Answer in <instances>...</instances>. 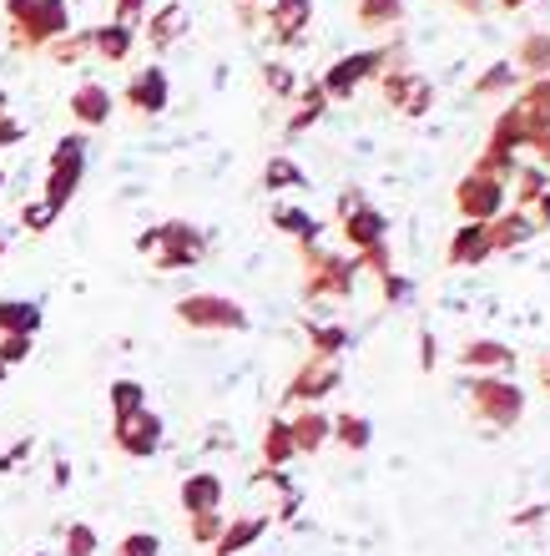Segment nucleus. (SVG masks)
I'll list each match as a JSON object with an SVG mask.
<instances>
[{"label":"nucleus","instance_id":"1","mask_svg":"<svg viewBox=\"0 0 550 556\" xmlns=\"http://www.w3.org/2000/svg\"><path fill=\"white\" fill-rule=\"evenodd\" d=\"M5 15H11L21 51H46L61 36H72V5L66 0H5Z\"/></svg>","mask_w":550,"mask_h":556},{"label":"nucleus","instance_id":"2","mask_svg":"<svg viewBox=\"0 0 550 556\" xmlns=\"http://www.w3.org/2000/svg\"><path fill=\"white\" fill-rule=\"evenodd\" d=\"M137 249L152 258V264L162 268V274H172V268H192L203 264L207 253V238L192 228V223H157V228H146L142 238H137Z\"/></svg>","mask_w":550,"mask_h":556},{"label":"nucleus","instance_id":"3","mask_svg":"<svg viewBox=\"0 0 550 556\" xmlns=\"http://www.w3.org/2000/svg\"><path fill=\"white\" fill-rule=\"evenodd\" d=\"M81 177H87V137L72 132V137H61L56 152H51V173H46L41 203L51 207V213H61V207L72 203V192L81 188Z\"/></svg>","mask_w":550,"mask_h":556},{"label":"nucleus","instance_id":"4","mask_svg":"<svg viewBox=\"0 0 550 556\" xmlns=\"http://www.w3.org/2000/svg\"><path fill=\"white\" fill-rule=\"evenodd\" d=\"M177 319L188 329H213V334H243L247 329L243 304H232L222 293H188V299H177Z\"/></svg>","mask_w":550,"mask_h":556},{"label":"nucleus","instance_id":"5","mask_svg":"<svg viewBox=\"0 0 550 556\" xmlns=\"http://www.w3.org/2000/svg\"><path fill=\"white\" fill-rule=\"evenodd\" d=\"M470 410H475L485 425H495V430H510L525 410V395L510 380L485 375V380H470Z\"/></svg>","mask_w":550,"mask_h":556},{"label":"nucleus","instance_id":"6","mask_svg":"<svg viewBox=\"0 0 550 556\" xmlns=\"http://www.w3.org/2000/svg\"><path fill=\"white\" fill-rule=\"evenodd\" d=\"M304 264H308V278H304L308 299H344V293L354 289V264H348V258L323 253L319 243H308V249H304Z\"/></svg>","mask_w":550,"mask_h":556},{"label":"nucleus","instance_id":"7","mask_svg":"<svg viewBox=\"0 0 550 556\" xmlns=\"http://www.w3.org/2000/svg\"><path fill=\"white\" fill-rule=\"evenodd\" d=\"M455 203H460V213L470 223H495L506 213V182H500V177H485V173H470L460 188H455Z\"/></svg>","mask_w":550,"mask_h":556},{"label":"nucleus","instance_id":"8","mask_svg":"<svg viewBox=\"0 0 550 556\" xmlns=\"http://www.w3.org/2000/svg\"><path fill=\"white\" fill-rule=\"evenodd\" d=\"M112 440H116V451L137 455V460H142V455H157L162 451V415H152L146 405L131 415H116Z\"/></svg>","mask_w":550,"mask_h":556},{"label":"nucleus","instance_id":"9","mask_svg":"<svg viewBox=\"0 0 550 556\" xmlns=\"http://www.w3.org/2000/svg\"><path fill=\"white\" fill-rule=\"evenodd\" d=\"M384 61H389V51H354V56L333 61L329 72H323L319 91H323V97H354V87H359V81H369L374 72H384Z\"/></svg>","mask_w":550,"mask_h":556},{"label":"nucleus","instance_id":"10","mask_svg":"<svg viewBox=\"0 0 550 556\" xmlns=\"http://www.w3.org/2000/svg\"><path fill=\"white\" fill-rule=\"evenodd\" d=\"M338 359H329V354H308L304 359V369L289 380V405L298 400V405H319L323 395H333L338 390Z\"/></svg>","mask_w":550,"mask_h":556},{"label":"nucleus","instance_id":"11","mask_svg":"<svg viewBox=\"0 0 550 556\" xmlns=\"http://www.w3.org/2000/svg\"><path fill=\"white\" fill-rule=\"evenodd\" d=\"M338 218H344V233L359 253H374L379 243H384V213H374V203H363L359 192H344Z\"/></svg>","mask_w":550,"mask_h":556},{"label":"nucleus","instance_id":"12","mask_svg":"<svg viewBox=\"0 0 550 556\" xmlns=\"http://www.w3.org/2000/svg\"><path fill=\"white\" fill-rule=\"evenodd\" d=\"M121 102H127L131 112H142V117H157V112H167V102H172V81H167L162 66H146V72H137L127 81Z\"/></svg>","mask_w":550,"mask_h":556},{"label":"nucleus","instance_id":"13","mask_svg":"<svg viewBox=\"0 0 550 556\" xmlns=\"http://www.w3.org/2000/svg\"><path fill=\"white\" fill-rule=\"evenodd\" d=\"M384 102H389L394 112H405V117H424L430 102H435V87L414 72H389L384 76Z\"/></svg>","mask_w":550,"mask_h":556},{"label":"nucleus","instance_id":"14","mask_svg":"<svg viewBox=\"0 0 550 556\" xmlns=\"http://www.w3.org/2000/svg\"><path fill=\"white\" fill-rule=\"evenodd\" d=\"M177 501H182V511L188 516H203V511H218L222 506V481L213 470H197L188 481L177 485Z\"/></svg>","mask_w":550,"mask_h":556},{"label":"nucleus","instance_id":"15","mask_svg":"<svg viewBox=\"0 0 550 556\" xmlns=\"http://www.w3.org/2000/svg\"><path fill=\"white\" fill-rule=\"evenodd\" d=\"M263 531H268V516H238V521H228V527H222L218 542H213V556H243V552H253Z\"/></svg>","mask_w":550,"mask_h":556},{"label":"nucleus","instance_id":"16","mask_svg":"<svg viewBox=\"0 0 550 556\" xmlns=\"http://www.w3.org/2000/svg\"><path fill=\"white\" fill-rule=\"evenodd\" d=\"M72 117L81 122V127H102V122L112 117V91H106L102 81H81V87L72 91Z\"/></svg>","mask_w":550,"mask_h":556},{"label":"nucleus","instance_id":"17","mask_svg":"<svg viewBox=\"0 0 550 556\" xmlns=\"http://www.w3.org/2000/svg\"><path fill=\"white\" fill-rule=\"evenodd\" d=\"M308 15H314V0H273V11H268V26L283 46L298 41V30L308 26Z\"/></svg>","mask_w":550,"mask_h":556},{"label":"nucleus","instance_id":"18","mask_svg":"<svg viewBox=\"0 0 550 556\" xmlns=\"http://www.w3.org/2000/svg\"><path fill=\"white\" fill-rule=\"evenodd\" d=\"M298 455V440H293V425L278 415V420H268V435H263V466L268 470H283Z\"/></svg>","mask_w":550,"mask_h":556},{"label":"nucleus","instance_id":"19","mask_svg":"<svg viewBox=\"0 0 550 556\" xmlns=\"http://www.w3.org/2000/svg\"><path fill=\"white\" fill-rule=\"evenodd\" d=\"M490 249V223H464L460 233H455V243H449V264H479Z\"/></svg>","mask_w":550,"mask_h":556},{"label":"nucleus","instance_id":"20","mask_svg":"<svg viewBox=\"0 0 550 556\" xmlns=\"http://www.w3.org/2000/svg\"><path fill=\"white\" fill-rule=\"evenodd\" d=\"M41 304L36 299H0V334H36Z\"/></svg>","mask_w":550,"mask_h":556},{"label":"nucleus","instance_id":"21","mask_svg":"<svg viewBox=\"0 0 550 556\" xmlns=\"http://www.w3.org/2000/svg\"><path fill=\"white\" fill-rule=\"evenodd\" d=\"M536 233V218L525 213V207H515V213H500V218L490 223V249H515V243H525V238Z\"/></svg>","mask_w":550,"mask_h":556},{"label":"nucleus","instance_id":"22","mask_svg":"<svg viewBox=\"0 0 550 556\" xmlns=\"http://www.w3.org/2000/svg\"><path fill=\"white\" fill-rule=\"evenodd\" d=\"M131 41H137V30L121 26V21H112V26H97L91 30V51L102 61H127L131 56Z\"/></svg>","mask_w":550,"mask_h":556},{"label":"nucleus","instance_id":"23","mask_svg":"<svg viewBox=\"0 0 550 556\" xmlns=\"http://www.w3.org/2000/svg\"><path fill=\"white\" fill-rule=\"evenodd\" d=\"M289 425H293V440H298V455H304V451H319L323 440L333 435V420L323 410H298Z\"/></svg>","mask_w":550,"mask_h":556},{"label":"nucleus","instance_id":"24","mask_svg":"<svg viewBox=\"0 0 550 556\" xmlns=\"http://www.w3.org/2000/svg\"><path fill=\"white\" fill-rule=\"evenodd\" d=\"M273 228H278V233H293L304 249L319 238V223L308 218L304 207H293V203H273Z\"/></svg>","mask_w":550,"mask_h":556},{"label":"nucleus","instance_id":"25","mask_svg":"<svg viewBox=\"0 0 550 556\" xmlns=\"http://www.w3.org/2000/svg\"><path fill=\"white\" fill-rule=\"evenodd\" d=\"M182 30H188V11H182V5H162V11L152 15V30H146V41L157 46V51H167V46H172Z\"/></svg>","mask_w":550,"mask_h":556},{"label":"nucleus","instance_id":"26","mask_svg":"<svg viewBox=\"0 0 550 556\" xmlns=\"http://www.w3.org/2000/svg\"><path fill=\"white\" fill-rule=\"evenodd\" d=\"M460 359L464 365H475V369H510L515 365V354H510L506 344H495V339H475V344H464Z\"/></svg>","mask_w":550,"mask_h":556},{"label":"nucleus","instance_id":"27","mask_svg":"<svg viewBox=\"0 0 550 556\" xmlns=\"http://www.w3.org/2000/svg\"><path fill=\"white\" fill-rule=\"evenodd\" d=\"M369 435H374V425L363 420L359 410L333 415V440H338V445H348V451H363V445H369Z\"/></svg>","mask_w":550,"mask_h":556},{"label":"nucleus","instance_id":"28","mask_svg":"<svg viewBox=\"0 0 550 556\" xmlns=\"http://www.w3.org/2000/svg\"><path fill=\"white\" fill-rule=\"evenodd\" d=\"M323 112H329V97H323L319 87H308V91H304V102H298V112L289 117V132H293V137L308 132V127H314V122H319Z\"/></svg>","mask_w":550,"mask_h":556},{"label":"nucleus","instance_id":"29","mask_svg":"<svg viewBox=\"0 0 550 556\" xmlns=\"http://www.w3.org/2000/svg\"><path fill=\"white\" fill-rule=\"evenodd\" d=\"M304 182V167L293 157H273L268 167H263V188L268 192H283V188H298Z\"/></svg>","mask_w":550,"mask_h":556},{"label":"nucleus","instance_id":"30","mask_svg":"<svg viewBox=\"0 0 550 556\" xmlns=\"http://www.w3.org/2000/svg\"><path fill=\"white\" fill-rule=\"evenodd\" d=\"M308 339H314V354L338 359V350L348 344V329H344V324H308Z\"/></svg>","mask_w":550,"mask_h":556},{"label":"nucleus","instance_id":"31","mask_svg":"<svg viewBox=\"0 0 550 556\" xmlns=\"http://www.w3.org/2000/svg\"><path fill=\"white\" fill-rule=\"evenodd\" d=\"M399 15H405V0H359L363 26H394Z\"/></svg>","mask_w":550,"mask_h":556},{"label":"nucleus","instance_id":"32","mask_svg":"<svg viewBox=\"0 0 550 556\" xmlns=\"http://www.w3.org/2000/svg\"><path fill=\"white\" fill-rule=\"evenodd\" d=\"M97 552H102L97 531H91L87 521H72V527H66V546H61V556H97Z\"/></svg>","mask_w":550,"mask_h":556},{"label":"nucleus","instance_id":"33","mask_svg":"<svg viewBox=\"0 0 550 556\" xmlns=\"http://www.w3.org/2000/svg\"><path fill=\"white\" fill-rule=\"evenodd\" d=\"M146 405V390L137 380H116L112 384V410L116 415H131V410H142Z\"/></svg>","mask_w":550,"mask_h":556},{"label":"nucleus","instance_id":"34","mask_svg":"<svg viewBox=\"0 0 550 556\" xmlns=\"http://www.w3.org/2000/svg\"><path fill=\"white\" fill-rule=\"evenodd\" d=\"M112 556H162V536H152V531H131V536L116 542Z\"/></svg>","mask_w":550,"mask_h":556},{"label":"nucleus","instance_id":"35","mask_svg":"<svg viewBox=\"0 0 550 556\" xmlns=\"http://www.w3.org/2000/svg\"><path fill=\"white\" fill-rule=\"evenodd\" d=\"M263 81H268L273 97H298V76H293L283 61H268V66H263Z\"/></svg>","mask_w":550,"mask_h":556},{"label":"nucleus","instance_id":"36","mask_svg":"<svg viewBox=\"0 0 550 556\" xmlns=\"http://www.w3.org/2000/svg\"><path fill=\"white\" fill-rule=\"evenodd\" d=\"M222 527H228V521H222L218 511H203V516H192V542L197 546H213L222 536Z\"/></svg>","mask_w":550,"mask_h":556},{"label":"nucleus","instance_id":"37","mask_svg":"<svg viewBox=\"0 0 550 556\" xmlns=\"http://www.w3.org/2000/svg\"><path fill=\"white\" fill-rule=\"evenodd\" d=\"M46 51H51L56 61H81L91 51V30H81V36H61V41L46 46Z\"/></svg>","mask_w":550,"mask_h":556},{"label":"nucleus","instance_id":"38","mask_svg":"<svg viewBox=\"0 0 550 556\" xmlns=\"http://www.w3.org/2000/svg\"><path fill=\"white\" fill-rule=\"evenodd\" d=\"M540 192H546V173H536V167H521V192H515V203H521V207H536Z\"/></svg>","mask_w":550,"mask_h":556},{"label":"nucleus","instance_id":"39","mask_svg":"<svg viewBox=\"0 0 550 556\" xmlns=\"http://www.w3.org/2000/svg\"><path fill=\"white\" fill-rule=\"evenodd\" d=\"M521 61L530 72H550V36H530V41L521 46Z\"/></svg>","mask_w":550,"mask_h":556},{"label":"nucleus","instance_id":"40","mask_svg":"<svg viewBox=\"0 0 550 556\" xmlns=\"http://www.w3.org/2000/svg\"><path fill=\"white\" fill-rule=\"evenodd\" d=\"M21 359H30V334H0V365L11 369Z\"/></svg>","mask_w":550,"mask_h":556},{"label":"nucleus","instance_id":"41","mask_svg":"<svg viewBox=\"0 0 550 556\" xmlns=\"http://www.w3.org/2000/svg\"><path fill=\"white\" fill-rule=\"evenodd\" d=\"M515 87V66H495L490 76H479V91H506Z\"/></svg>","mask_w":550,"mask_h":556},{"label":"nucleus","instance_id":"42","mask_svg":"<svg viewBox=\"0 0 550 556\" xmlns=\"http://www.w3.org/2000/svg\"><path fill=\"white\" fill-rule=\"evenodd\" d=\"M21 223H26V228H36V233H41V228H51V223H56V213H51V207H46V203H30L26 213H21Z\"/></svg>","mask_w":550,"mask_h":556},{"label":"nucleus","instance_id":"43","mask_svg":"<svg viewBox=\"0 0 550 556\" xmlns=\"http://www.w3.org/2000/svg\"><path fill=\"white\" fill-rule=\"evenodd\" d=\"M26 137V122H15L11 112H0V147H11V142H21Z\"/></svg>","mask_w":550,"mask_h":556},{"label":"nucleus","instance_id":"44","mask_svg":"<svg viewBox=\"0 0 550 556\" xmlns=\"http://www.w3.org/2000/svg\"><path fill=\"white\" fill-rule=\"evenodd\" d=\"M142 11H146V0H116V21H121V26H137Z\"/></svg>","mask_w":550,"mask_h":556},{"label":"nucleus","instance_id":"45","mask_svg":"<svg viewBox=\"0 0 550 556\" xmlns=\"http://www.w3.org/2000/svg\"><path fill=\"white\" fill-rule=\"evenodd\" d=\"M30 445H36V440H21V445H15V451H5V455H0V470L21 466V460H26V455H30Z\"/></svg>","mask_w":550,"mask_h":556},{"label":"nucleus","instance_id":"46","mask_svg":"<svg viewBox=\"0 0 550 556\" xmlns=\"http://www.w3.org/2000/svg\"><path fill=\"white\" fill-rule=\"evenodd\" d=\"M540 223H550V188L540 192V203H536V228H540Z\"/></svg>","mask_w":550,"mask_h":556},{"label":"nucleus","instance_id":"47","mask_svg":"<svg viewBox=\"0 0 550 556\" xmlns=\"http://www.w3.org/2000/svg\"><path fill=\"white\" fill-rule=\"evenodd\" d=\"M536 152H540V157H546V162H550V132H546V137H540V142H536Z\"/></svg>","mask_w":550,"mask_h":556},{"label":"nucleus","instance_id":"48","mask_svg":"<svg viewBox=\"0 0 550 556\" xmlns=\"http://www.w3.org/2000/svg\"><path fill=\"white\" fill-rule=\"evenodd\" d=\"M540 380H546V390H550V365H546V369H540Z\"/></svg>","mask_w":550,"mask_h":556},{"label":"nucleus","instance_id":"49","mask_svg":"<svg viewBox=\"0 0 550 556\" xmlns=\"http://www.w3.org/2000/svg\"><path fill=\"white\" fill-rule=\"evenodd\" d=\"M5 106H11V97H5V91H0V112H5Z\"/></svg>","mask_w":550,"mask_h":556},{"label":"nucleus","instance_id":"50","mask_svg":"<svg viewBox=\"0 0 550 556\" xmlns=\"http://www.w3.org/2000/svg\"><path fill=\"white\" fill-rule=\"evenodd\" d=\"M0 253H5V233H0Z\"/></svg>","mask_w":550,"mask_h":556},{"label":"nucleus","instance_id":"51","mask_svg":"<svg viewBox=\"0 0 550 556\" xmlns=\"http://www.w3.org/2000/svg\"><path fill=\"white\" fill-rule=\"evenodd\" d=\"M30 556H51V552H30Z\"/></svg>","mask_w":550,"mask_h":556},{"label":"nucleus","instance_id":"52","mask_svg":"<svg viewBox=\"0 0 550 556\" xmlns=\"http://www.w3.org/2000/svg\"><path fill=\"white\" fill-rule=\"evenodd\" d=\"M0 188H5V173H0Z\"/></svg>","mask_w":550,"mask_h":556},{"label":"nucleus","instance_id":"53","mask_svg":"<svg viewBox=\"0 0 550 556\" xmlns=\"http://www.w3.org/2000/svg\"><path fill=\"white\" fill-rule=\"evenodd\" d=\"M506 5H521V0H506Z\"/></svg>","mask_w":550,"mask_h":556},{"label":"nucleus","instance_id":"54","mask_svg":"<svg viewBox=\"0 0 550 556\" xmlns=\"http://www.w3.org/2000/svg\"><path fill=\"white\" fill-rule=\"evenodd\" d=\"M0 380H5V365H0Z\"/></svg>","mask_w":550,"mask_h":556}]
</instances>
